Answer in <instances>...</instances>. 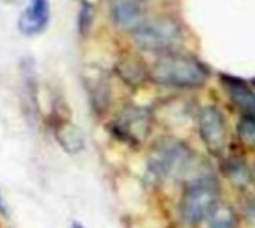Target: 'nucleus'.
I'll return each instance as SVG.
<instances>
[{
    "mask_svg": "<svg viewBox=\"0 0 255 228\" xmlns=\"http://www.w3.org/2000/svg\"><path fill=\"white\" fill-rule=\"evenodd\" d=\"M148 173L157 181H176L196 167V155L181 140L173 137L158 139L148 154Z\"/></svg>",
    "mask_w": 255,
    "mask_h": 228,
    "instance_id": "obj_1",
    "label": "nucleus"
},
{
    "mask_svg": "<svg viewBox=\"0 0 255 228\" xmlns=\"http://www.w3.org/2000/svg\"><path fill=\"white\" fill-rule=\"evenodd\" d=\"M209 72L197 58L169 54L158 58L149 69V79L175 88H199L208 81Z\"/></svg>",
    "mask_w": 255,
    "mask_h": 228,
    "instance_id": "obj_2",
    "label": "nucleus"
},
{
    "mask_svg": "<svg viewBox=\"0 0 255 228\" xmlns=\"http://www.w3.org/2000/svg\"><path fill=\"white\" fill-rule=\"evenodd\" d=\"M218 205L220 191L212 178L205 176L191 179L185 187L179 203V217L184 224L196 227L202 221H206Z\"/></svg>",
    "mask_w": 255,
    "mask_h": 228,
    "instance_id": "obj_3",
    "label": "nucleus"
},
{
    "mask_svg": "<svg viewBox=\"0 0 255 228\" xmlns=\"http://www.w3.org/2000/svg\"><path fill=\"white\" fill-rule=\"evenodd\" d=\"M133 42L137 48L151 52L169 51L176 46L182 37L181 25L167 16L145 19L131 31Z\"/></svg>",
    "mask_w": 255,
    "mask_h": 228,
    "instance_id": "obj_4",
    "label": "nucleus"
},
{
    "mask_svg": "<svg viewBox=\"0 0 255 228\" xmlns=\"http://www.w3.org/2000/svg\"><path fill=\"white\" fill-rule=\"evenodd\" d=\"M151 115L143 108H127L111 122V131L121 142L137 145L149 134Z\"/></svg>",
    "mask_w": 255,
    "mask_h": 228,
    "instance_id": "obj_5",
    "label": "nucleus"
},
{
    "mask_svg": "<svg viewBox=\"0 0 255 228\" xmlns=\"http://www.w3.org/2000/svg\"><path fill=\"white\" fill-rule=\"evenodd\" d=\"M197 125L200 137L208 148V151L214 155H220L224 152L227 145V122L223 112L215 106H205L197 116Z\"/></svg>",
    "mask_w": 255,
    "mask_h": 228,
    "instance_id": "obj_6",
    "label": "nucleus"
},
{
    "mask_svg": "<svg viewBox=\"0 0 255 228\" xmlns=\"http://www.w3.org/2000/svg\"><path fill=\"white\" fill-rule=\"evenodd\" d=\"M109 13L117 27L133 31L145 21V0H109Z\"/></svg>",
    "mask_w": 255,
    "mask_h": 228,
    "instance_id": "obj_7",
    "label": "nucleus"
},
{
    "mask_svg": "<svg viewBox=\"0 0 255 228\" xmlns=\"http://www.w3.org/2000/svg\"><path fill=\"white\" fill-rule=\"evenodd\" d=\"M49 22V0H30L18 18V30L24 36L40 34Z\"/></svg>",
    "mask_w": 255,
    "mask_h": 228,
    "instance_id": "obj_8",
    "label": "nucleus"
},
{
    "mask_svg": "<svg viewBox=\"0 0 255 228\" xmlns=\"http://www.w3.org/2000/svg\"><path fill=\"white\" fill-rule=\"evenodd\" d=\"M220 81L226 94L233 103H236V106L244 109L247 114L255 115V91L244 79L223 73Z\"/></svg>",
    "mask_w": 255,
    "mask_h": 228,
    "instance_id": "obj_9",
    "label": "nucleus"
},
{
    "mask_svg": "<svg viewBox=\"0 0 255 228\" xmlns=\"http://www.w3.org/2000/svg\"><path fill=\"white\" fill-rule=\"evenodd\" d=\"M55 137L60 146L67 154H79L85 148V139L82 131L72 122H61L57 125Z\"/></svg>",
    "mask_w": 255,
    "mask_h": 228,
    "instance_id": "obj_10",
    "label": "nucleus"
},
{
    "mask_svg": "<svg viewBox=\"0 0 255 228\" xmlns=\"http://www.w3.org/2000/svg\"><path fill=\"white\" fill-rule=\"evenodd\" d=\"M117 73L130 87H139L140 84L145 82L146 78H149V70L134 58H123L117 64Z\"/></svg>",
    "mask_w": 255,
    "mask_h": 228,
    "instance_id": "obj_11",
    "label": "nucleus"
},
{
    "mask_svg": "<svg viewBox=\"0 0 255 228\" xmlns=\"http://www.w3.org/2000/svg\"><path fill=\"white\" fill-rule=\"evenodd\" d=\"M87 82H88V93L91 96L93 106L99 111L105 109L109 102V87L106 79L100 75H94V76H88Z\"/></svg>",
    "mask_w": 255,
    "mask_h": 228,
    "instance_id": "obj_12",
    "label": "nucleus"
},
{
    "mask_svg": "<svg viewBox=\"0 0 255 228\" xmlns=\"http://www.w3.org/2000/svg\"><path fill=\"white\" fill-rule=\"evenodd\" d=\"M208 227L209 228H236L238 218L235 211L227 205H218L215 211L209 215Z\"/></svg>",
    "mask_w": 255,
    "mask_h": 228,
    "instance_id": "obj_13",
    "label": "nucleus"
},
{
    "mask_svg": "<svg viewBox=\"0 0 255 228\" xmlns=\"http://www.w3.org/2000/svg\"><path fill=\"white\" fill-rule=\"evenodd\" d=\"M223 170H224V175L233 184H238V185H247L248 181H250V176H251L248 167L245 166V163L242 160H238V158L226 160L224 166H223Z\"/></svg>",
    "mask_w": 255,
    "mask_h": 228,
    "instance_id": "obj_14",
    "label": "nucleus"
},
{
    "mask_svg": "<svg viewBox=\"0 0 255 228\" xmlns=\"http://www.w3.org/2000/svg\"><path fill=\"white\" fill-rule=\"evenodd\" d=\"M238 134L241 140L255 145V115L247 114L238 122Z\"/></svg>",
    "mask_w": 255,
    "mask_h": 228,
    "instance_id": "obj_15",
    "label": "nucleus"
},
{
    "mask_svg": "<svg viewBox=\"0 0 255 228\" xmlns=\"http://www.w3.org/2000/svg\"><path fill=\"white\" fill-rule=\"evenodd\" d=\"M94 19V10L93 6L88 1H84L81 4V10H79V18H78V25H79V31L81 34H87L88 30L91 28Z\"/></svg>",
    "mask_w": 255,
    "mask_h": 228,
    "instance_id": "obj_16",
    "label": "nucleus"
},
{
    "mask_svg": "<svg viewBox=\"0 0 255 228\" xmlns=\"http://www.w3.org/2000/svg\"><path fill=\"white\" fill-rule=\"evenodd\" d=\"M0 214L3 217H7V208H6V203H4V200H3L1 196H0Z\"/></svg>",
    "mask_w": 255,
    "mask_h": 228,
    "instance_id": "obj_17",
    "label": "nucleus"
},
{
    "mask_svg": "<svg viewBox=\"0 0 255 228\" xmlns=\"http://www.w3.org/2000/svg\"><path fill=\"white\" fill-rule=\"evenodd\" d=\"M72 228H85L82 224H79V223H73L72 224Z\"/></svg>",
    "mask_w": 255,
    "mask_h": 228,
    "instance_id": "obj_18",
    "label": "nucleus"
},
{
    "mask_svg": "<svg viewBox=\"0 0 255 228\" xmlns=\"http://www.w3.org/2000/svg\"><path fill=\"white\" fill-rule=\"evenodd\" d=\"M253 87H254V91H255V78H254V81H253Z\"/></svg>",
    "mask_w": 255,
    "mask_h": 228,
    "instance_id": "obj_19",
    "label": "nucleus"
},
{
    "mask_svg": "<svg viewBox=\"0 0 255 228\" xmlns=\"http://www.w3.org/2000/svg\"><path fill=\"white\" fill-rule=\"evenodd\" d=\"M6 1H16V0H6Z\"/></svg>",
    "mask_w": 255,
    "mask_h": 228,
    "instance_id": "obj_20",
    "label": "nucleus"
}]
</instances>
